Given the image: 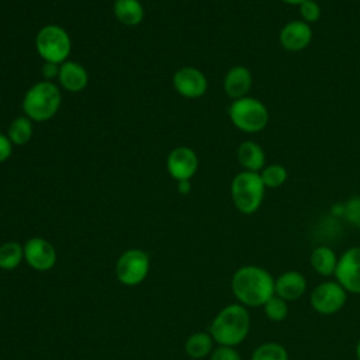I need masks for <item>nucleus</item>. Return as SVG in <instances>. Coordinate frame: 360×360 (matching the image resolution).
Segmentation results:
<instances>
[{
	"label": "nucleus",
	"mask_w": 360,
	"mask_h": 360,
	"mask_svg": "<svg viewBox=\"0 0 360 360\" xmlns=\"http://www.w3.org/2000/svg\"><path fill=\"white\" fill-rule=\"evenodd\" d=\"M212 345L214 339L210 332H195L187 338L184 350L191 359H202L211 354V352L214 350Z\"/></svg>",
	"instance_id": "nucleus-20"
},
{
	"label": "nucleus",
	"mask_w": 360,
	"mask_h": 360,
	"mask_svg": "<svg viewBox=\"0 0 360 360\" xmlns=\"http://www.w3.org/2000/svg\"><path fill=\"white\" fill-rule=\"evenodd\" d=\"M250 315L242 304H229L222 308L210 325V335L219 346H238L249 335Z\"/></svg>",
	"instance_id": "nucleus-2"
},
{
	"label": "nucleus",
	"mask_w": 360,
	"mask_h": 360,
	"mask_svg": "<svg viewBox=\"0 0 360 360\" xmlns=\"http://www.w3.org/2000/svg\"><path fill=\"white\" fill-rule=\"evenodd\" d=\"M173 87L184 98H200L208 89V80L200 69L184 66L173 75Z\"/></svg>",
	"instance_id": "nucleus-10"
},
{
	"label": "nucleus",
	"mask_w": 360,
	"mask_h": 360,
	"mask_svg": "<svg viewBox=\"0 0 360 360\" xmlns=\"http://www.w3.org/2000/svg\"><path fill=\"white\" fill-rule=\"evenodd\" d=\"M301 20L307 24L316 22L321 18V7L315 0H305L298 6Z\"/></svg>",
	"instance_id": "nucleus-27"
},
{
	"label": "nucleus",
	"mask_w": 360,
	"mask_h": 360,
	"mask_svg": "<svg viewBox=\"0 0 360 360\" xmlns=\"http://www.w3.org/2000/svg\"><path fill=\"white\" fill-rule=\"evenodd\" d=\"M166 169L170 177L177 181L190 180L198 170L197 153L188 146H177L167 155Z\"/></svg>",
	"instance_id": "nucleus-11"
},
{
	"label": "nucleus",
	"mask_w": 360,
	"mask_h": 360,
	"mask_svg": "<svg viewBox=\"0 0 360 360\" xmlns=\"http://www.w3.org/2000/svg\"><path fill=\"white\" fill-rule=\"evenodd\" d=\"M24 260L34 270L46 271L51 270L56 263V250L49 240L34 236L30 238L24 245Z\"/></svg>",
	"instance_id": "nucleus-12"
},
{
	"label": "nucleus",
	"mask_w": 360,
	"mask_h": 360,
	"mask_svg": "<svg viewBox=\"0 0 360 360\" xmlns=\"http://www.w3.org/2000/svg\"><path fill=\"white\" fill-rule=\"evenodd\" d=\"M250 360H290V354L281 343L266 342L253 350Z\"/></svg>",
	"instance_id": "nucleus-23"
},
{
	"label": "nucleus",
	"mask_w": 360,
	"mask_h": 360,
	"mask_svg": "<svg viewBox=\"0 0 360 360\" xmlns=\"http://www.w3.org/2000/svg\"><path fill=\"white\" fill-rule=\"evenodd\" d=\"M266 186L257 172L243 170L238 173L231 183V197L235 208L245 214H255L264 198Z\"/></svg>",
	"instance_id": "nucleus-4"
},
{
	"label": "nucleus",
	"mask_w": 360,
	"mask_h": 360,
	"mask_svg": "<svg viewBox=\"0 0 360 360\" xmlns=\"http://www.w3.org/2000/svg\"><path fill=\"white\" fill-rule=\"evenodd\" d=\"M62 104L60 87L53 82L42 80L32 84L22 97V111L32 122H45L53 118Z\"/></svg>",
	"instance_id": "nucleus-3"
},
{
	"label": "nucleus",
	"mask_w": 360,
	"mask_h": 360,
	"mask_svg": "<svg viewBox=\"0 0 360 360\" xmlns=\"http://www.w3.org/2000/svg\"><path fill=\"white\" fill-rule=\"evenodd\" d=\"M179 186H177V190L180 194H188L190 193V180H181V181H177Z\"/></svg>",
	"instance_id": "nucleus-31"
},
{
	"label": "nucleus",
	"mask_w": 360,
	"mask_h": 360,
	"mask_svg": "<svg viewBox=\"0 0 360 360\" xmlns=\"http://www.w3.org/2000/svg\"><path fill=\"white\" fill-rule=\"evenodd\" d=\"M252 73L243 65H236L231 68L224 77V90L226 96L232 100L246 97L252 89Z\"/></svg>",
	"instance_id": "nucleus-16"
},
{
	"label": "nucleus",
	"mask_w": 360,
	"mask_h": 360,
	"mask_svg": "<svg viewBox=\"0 0 360 360\" xmlns=\"http://www.w3.org/2000/svg\"><path fill=\"white\" fill-rule=\"evenodd\" d=\"M32 132H34L32 121L25 115H20L14 118L7 128V136L10 138L14 146L27 145L32 138Z\"/></svg>",
	"instance_id": "nucleus-21"
},
{
	"label": "nucleus",
	"mask_w": 360,
	"mask_h": 360,
	"mask_svg": "<svg viewBox=\"0 0 360 360\" xmlns=\"http://www.w3.org/2000/svg\"><path fill=\"white\" fill-rule=\"evenodd\" d=\"M210 360H242L240 354L232 346H218L215 347L211 354Z\"/></svg>",
	"instance_id": "nucleus-28"
},
{
	"label": "nucleus",
	"mask_w": 360,
	"mask_h": 360,
	"mask_svg": "<svg viewBox=\"0 0 360 360\" xmlns=\"http://www.w3.org/2000/svg\"><path fill=\"white\" fill-rule=\"evenodd\" d=\"M264 315L273 322H281L288 315V302L276 294L263 305Z\"/></svg>",
	"instance_id": "nucleus-25"
},
{
	"label": "nucleus",
	"mask_w": 360,
	"mask_h": 360,
	"mask_svg": "<svg viewBox=\"0 0 360 360\" xmlns=\"http://www.w3.org/2000/svg\"><path fill=\"white\" fill-rule=\"evenodd\" d=\"M336 281L350 294H360V246H352L338 260Z\"/></svg>",
	"instance_id": "nucleus-9"
},
{
	"label": "nucleus",
	"mask_w": 360,
	"mask_h": 360,
	"mask_svg": "<svg viewBox=\"0 0 360 360\" xmlns=\"http://www.w3.org/2000/svg\"><path fill=\"white\" fill-rule=\"evenodd\" d=\"M229 120L239 131L256 134L269 124L267 107L255 97H242L233 100L229 107Z\"/></svg>",
	"instance_id": "nucleus-6"
},
{
	"label": "nucleus",
	"mask_w": 360,
	"mask_h": 360,
	"mask_svg": "<svg viewBox=\"0 0 360 360\" xmlns=\"http://www.w3.org/2000/svg\"><path fill=\"white\" fill-rule=\"evenodd\" d=\"M342 214L354 226H360V195H354L342 205Z\"/></svg>",
	"instance_id": "nucleus-26"
},
{
	"label": "nucleus",
	"mask_w": 360,
	"mask_h": 360,
	"mask_svg": "<svg viewBox=\"0 0 360 360\" xmlns=\"http://www.w3.org/2000/svg\"><path fill=\"white\" fill-rule=\"evenodd\" d=\"M260 177L266 188H278L287 181L288 173L284 166L278 163H270L260 170Z\"/></svg>",
	"instance_id": "nucleus-24"
},
{
	"label": "nucleus",
	"mask_w": 360,
	"mask_h": 360,
	"mask_svg": "<svg viewBox=\"0 0 360 360\" xmlns=\"http://www.w3.org/2000/svg\"><path fill=\"white\" fill-rule=\"evenodd\" d=\"M280 1H283V3H285V4H291V6H300V4L304 3L305 0H280Z\"/></svg>",
	"instance_id": "nucleus-32"
},
{
	"label": "nucleus",
	"mask_w": 360,
	"mask_h": 360,
	"mask_svg": "<svg viewBox=\"0 0 360 360\" xmlns=\"http://www.w3.org/2000/svg\"><path fill=\"white\" fill-rule=\"evenodd\" d=\"M13 143L10 141V138L7 136V134H1L0 132V163L6 162L11 153H13Z\"/></svg>",
	"instance_id": "nucleus-29"
},
{
	"label": "nucleus",
	"mask_w": 360,
	"mask_h": 360,
	"mask_svg": "<svg viewBox=\"0 0 360 360\" xmlns=\"http://www.w3.org/2000/svg\"><path fill=\"white\" fill-rule=\"evenodd\" d=\"M114 17L127 27H135L142 22L145 10L139 0H115L112 6Z\"/></svg>",
	"instance_id": "nucleus-18"
},
{
	"label": "nucleus",
	"mask_w": 360,
	"mask_h": 360,
	"mask_svg": "<svg viewBox=\"0 0 360 360\" xmlns=\"http://www.w3.org/2000/svg\"><path fill=\"white\" fill-rule=\"evenodd\" d=\"M307 291V278L297 270H287L274 278V294L283 300L295 301Z\"/></svg>",
	"instance_id": "nucleus-14"
},
{
	"label": "nucleus",
	"mask_w": 360,
	"mask_h": 360,
	"mask_svg": "<svg viewBox=\"0 0 360 360\" xmlns=\"http://www.w3.org/2000/svg\"><path fill=\"white\" fill-rule=\"evenodd\" d=\"M59 87L70 93H79L86 89L89 83V73L83 65L75 60H66L60 63L58 75Z\"/></svg>",
	"instance_id": "nucleus-15"
},
{
	"label": "nucleus",
	"mask_w": 360,
	"mask_h": 360,
	"mask_svg": "<svg viewBox=\"0 0 360 360\" xmlns=\"http://www.w3.org/2000/svg\"><path fill=\"white\" fill-rule=\"evenodd\" d=\"M149 267L150 260L146 252L141 249H128L117 260L115 274L120 283L132 287L146 278Z\"/></svg>",
	"instance_id": "nucleus-7"
},
{
	"label": "nucleus",
	"mask_w": 360,
	"mask_h": 360,
	"mask_svg": "<svg viewBox=\"0 0 360 360\" xmlns=\"http://www.w3.org/2000/svg\"><path fill=\"white\" fill-rule=\"evenodd\" d=\"M231 288L239 304L246 308H259L274 295V278L266 269L248 264L233 273Z\"/></svg>",
	"instance_id": "nucleus-1"
},
{
	"label": "nucleus",
	"mask_w": 360,
	"mask_h": 360,
	"mask_svg": "<svg viewBox=\"0 0 360 360\" xmlns=\"http://www.w3.org/2000/svg\"><path fill=\"white\" fill-rule=\"evenodd\" d=\"M312 28L302 20L288 21L278 34L281 46L288 52L304 51L312 41Z\"/></svg>",
	"instance_id": "nucleus-13"
},
{
	"label": "nucleus",
	"mask_w": 360,
	"mask_h": 360,
	"mask_svg": "<svg viewBox=\"0 0 360 360\" xmlns=\"http://www.w3.org/2000/svg\"><path fill=\"white\" fill-rule=\"evenodd\" d=\"M356 357L357 360H360V339L357 340V345H356Z\"/></svg>",
	"instance_id": "nucleus-33"
},
{
	"label": "nucleus",
	"mask_w": 360,
	"mask_h": 360,
	"mask_svg": "<svg viewBox=\"0 0 360 360\" xmlns=\"http://www.w3.org/2000/svg\"><path fill=\"white\" fill-rule=\"evenodd\" d=\"M24 260V246L18 242H4L0 245V269L13 270Z\"/></svg>",
	"instance_id": "nucleus-22"
},
{
	"label": "nucleus",
	"mask_w": 360,
	"mask_h": 360,
	"mask_svg": "<svg viewBox=\"0 0 360 360\" xmlns=\"http://www.w3.org/2000/svg\"><path fill=\"white\" fill-rule=\"evenodd\" d=\"M59 69H60V65H59V63H53V62H44V63H42V68H41V72H42L44 80L52 82L53 79H58Z\"/></svg>",
	"instance_id": "nucleus-30"
},
{
	"label": "nucleus",
	"mask_w": 360,
	"mask_h": 360,
	"mask_svg": "<svg viewBox=\"0 0 360 360\" xmlns=\"http://www.w3.org/2000/svg\"><path fill=\"white\" fill-rule=\"evenodd\" d=\"M347 294L349 292L336 280L323 281L312 290L309 304L319 315H333L345 307Z\"/></svg>",
	"instance_id": "nucleus-8"
},
{
	"label": "nucleus",
	"mask_w": 360,
	"mask_h": 360,
	"mask_svg": "<svg viewBox=\"0 0 360 360\" xmlns=\"http://www.w3.org/2000/svg\"><path fill=\"white\" fill-rule=\"evenodd\" d=\"M236 158L243 170L260 172L266 166V153L255 141H245L236 150Z\"/></svg>",
	"instance_id": "nucleus-17"
},
{
	"label": "nucleus",
	"mask_w": 360,
	"mask_h": 360,
	"mask_svg": "<svg viewBox=\"0 0 360 360\" xmlns=\"http://www.w3.org/2000/svg\"><path fill=\"white\" fill-rule=\"evenodd\" d=\"M35 49L44 62L63 63L72 51V39L68 31L58 24H46L37 32Z\"/></svg>",
	"instance_id": "nucleus-5"
},
{
	"label": "nucleus",
	"mask_w": 360,
	"mask_h": 360,
	"mask_svg": "<svg viewBox=\"0 0 360 360\" xmlns=\"http://www.w3.org/2000/svg\"><path fill=\"white\" fill-rule=\"evenodd\" d=\"M339 257L336 256L335 250L326 245L316 246L309 256V263L311 267L323 277L335 276V270L338 266Z\"/></svg>",
	"instance_id": "nucleus-19"
}]
</instances>
